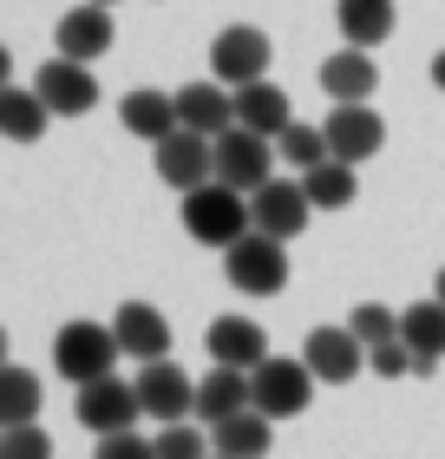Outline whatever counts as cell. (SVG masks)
I'll return each instance as SVG.
<instances>
[{"mask_svg": "<svg viewBox=\"0 0 445 459\" xmlns=\"http://www.w3.org/2000/svg\"><path fill=\"white\" fill-rule=\"evenodd\" d=\"M236 125L256 132V138H282L295 125V106H288V92L275 86V79H256V86L236 92Z\"/></svg>", "mask_w": 445, "mask_h": 459, "instance_id": "21", "label": "cell"}, {"mask_svg": "<svg viewBox=\"0 0 445 459\" xmlns=\"http://www.w3.org/2000/svg\"><path fill=\"white\" fill-rule=\"evenodd\" d=\"M275 164H282V152H275V138H256V132H223L217 138V184H229V191L256 197L262 184L275 178Z\"/></svg>", "mask_w": 445, "mask_h": 459, "instance_id": "4", "label": "cell"}, {"mask_svg": "<svg viewBox=\"0 0 445 459\" xmlns=\"http://www.w3.org/2000/svg\"><path fill=\"white\" fill-rule=\"evenodd\" d=\"M334 20H341V39L347 47H360V53H373L380 39H393V0H341L334 7Z\"/></svg>", "mask_w": 445, "mask_h": 459, "instance_id": "23", "label": "cell"}, {"mask_svg": "<svg viewBox=\"0 0 445 459\" xmlns=\"http://www.w3.org/2000/svg\"><path fill=\"white\" fill-rule=\"evenodd\" d=\"M184 230H190V243H203V249H236L249 230H256V211H249V197L229 191V184H203V191L184 197Z\"/></svg>", "mask_w": 445, "mask_h": 459, "instance_id": "1", "label": "cell"}, {"mask_svg": "<svg viewBox=\"0 0 445 459\" xmlns=\"http://www.w3.org/2000/svg\"><path fill=\"white\" fill-rule=\"evenodd\" d=\"M73 413H79V427H92V433H98V440H105V433H138V420H144L138 381H118V374H105V381L79 387Z\"/></svg>", "mask_w": 445, "mask_h": 459, "instance_id": "6", "label": "cell"}, {"mask_svg": "<svg viewBox=\"0 0 445 459\" xmlns=\"http://www.w3.org/2000/svg\"><path fill=\"white\" fill-rule=\"evenodd\" d=\"M328 144H334L341 164H367L380 144H387V118L373 106H334L328 112Z\"/></svg>", "mask_w": 445, "mask_h": 459, "instance_id": "16", "label": "cell"}, {"mask_svg": "<svg viewBox=\"0 0 445 459\" xmlns=\"http://www.w3.org/2000/svg\"><path fill=\"white\" fill-rule=\"evenodd\" d=\"M118 125L158 152V144L171 138V132H184V125H177V92H151V86L124 92V99H118Z\"/></svg>", "mask_w": 445, "mask_h": 459, "instance_id": "20", "label": "cell"}, {"mask_svg": "<svg viewBox=\"0 0 445 459\" xmlns=\"http://www.w3.org/2000/svg\"><path fill=\"white\" fill-rule=\"evenodd\" d=\"M223 276L243 289V296H282L288 289V243L249 230L236 249H223Z\"/></svg>", "mask_w": 445, "mask_h": 459, "instance_id": "3", "label": "cell"}, {"mask_svg": "<svg viewBox=\"0 0 445 459\" xmlns=\"http://www.w3.org/2000/svg\"><path fill=\"white\" fill-rule=\"evenodd\" d=\"M210 459H223V453H210Z\"/></svg>", "mask_w": 445, "mask_h": 459, "instance_id": "37", "label": "cell"}, {"mask_svg": "<svg viewBox=\"0 0 445 459\" xmlns=\"http://www.w3.org/2000/svg\"><path fill=\"white\" fill-rule=\"evenodd\" d=\"M47 99H39L33 86H7V92H0V132H7L13 144H33L39 132H47Z\"/></svg>", "mask_w": 445, "mask_h": 459, "instance_id": "26", "label": "cell"}, {"mask_svg": "<svg viewBox=\"0 0 445 459\" xmlns=\"http://www.w3.org/2000/svg\"><path fill=\"white\" fill-rule=\"evenodd\" d=\"M33 413H39V374L7 368L0 374V427H33Z\"/></svg>", "mask_w": 445, "mask_h": 459, "instance_id": "28", "label": "cell"}, {"mask_svg": "<svg viewBox=\"0 0 445 459\" xmlns=\"http://www.w3.org/2000/svg\"><path fill=\"white\" fill-rule=\"evenodd\" d=\"M347 328H354V335L367 342V348H380V342H399V316H393L387 302H360L354 316H347Z\"/></svg>", "mask_w": 445, "mask_h": 459, "instance_id": "29", "label": "cell"}, {"mask_svg": "<svg viewBox=\"0 0 445 459\" xmlns=\"http://www.w3.org/2000/svg\"><path fill=\"white\" fill-rule=\"evenodd\" d=\"M321 92L334 99V106H373V92H380V66L360 47H341V53H328L321 59Z\"/></svg>", "mask_w": 445, "mask_h": 459, "instance_id": "18", "label": "cell"}, {"mask_svg": "<svg viewBox=\"0 0 445 459\" xmlns=\"http://www.w3.org/2000/svg\"><path fill=\"white\" fill-rule=\"evenodd\" d=\"M256 381V413H269V420H295V413L308 407V394H314V374H308V361L302 354H269V361L249 374Z\"/></svg>", "mask_w": 445, "mask_h": 459, "instance_id": "7", "label": "cell"}, {"mask_svg": "<svg viewBox=\"0 0 445 459\" xmlns=\"http://www.w3.org/2000/svg\"><path fill=\"white\" fill-rule=\"evenodd\" d=\"M203 348H210V368L256 374L269 361V335H262V322H249V316H217V322L203 328Z\"/></svg>", "mask_w": 445, "mask_h": 459, "instance_id": "14", "label": "cell"}, {"mask_svg": "<svg viewBox=\"0 0 445 459\" xmlns=\"http://www.w3.org/2000/svg\"><path fill=\"white\" fill-rule=\"evenodd\" d=\"M158 459H210V440L203 427H158Z\"/></svg>", "mask_w": 445, "mask_h": 459, "instance_id": "30", "label": "cell"}, {"mask_svg": "<svg viewBox=\"0 0 445 459\" xmlns=\"http://www.w3.org/2000/svg\"><path fill=\"white\" fill-rule=\"evenodd\" d=\"M151 164H158V178L171 184L177 197H190V191H203V184H217V138L171 132V138L151 152Z\"/></svg>", "mask_w": 445, "mask_h": 459, "instance_id": "8", "label": "cell"}, {"mask_svg": "<svg viewBox=\"0 0 445 459\" xmlns=\"http://www.w3.org/2000/svg\"><path fill=\"white\" fill-rule=\"evenodd\" d=\"M269 33L262 27H223L217 39H210V79H223L229 92H243V86H256V79L269 73Z\"/></svg>", "mask_w": 445, "mask_h": 459, "instance_id": "5", "label": "cell"}, {"mask_svg": "<svg viewBox=\"0 0 445 459\" xmlns=\"http://www.w3.org/2000/svg\"><path fill=\"white\" fill-rule=\"evenodd\" d=\"M210 446H217L223 459H269L275 446V433H269V413H236V420H223V427H210Z\"/></svg>", "mask_w": 445, "mask_h": 459, "instance_id": "24", "label": "cell"}, {"mask_svg": "<svg viewBox=\"0 0 445 459\" xmlns=\"http://www.w3.org/2000/svg\"><path fill=\"white\" fill-rule=\"evenodd\" d=\"M367 374H380V381H399V374H419V361H413L406 342H380V348H367Z\"/></svg>", "mask_w": 445, "mask_h": 459, "instance_id": "31", "label": "cell"}, {"mask_svg": "<svg viewBox=\"0 0 445 459\" xmlns=\"http://www.w3.org/2000/svg\"><path fill=\"white\" fill-rule=\"evenodd\" d=\"M399 342L413 348V361L419 374H432L445 361V302H413V308H399Z\"/></svg>", "mask_w": 445, "mask_h": 459, "instance_id": "22", "label": "cell"}, {"mask_svg": "<svg viewBox=\"0 0 445 459\" xmlns=\"http://www.w3.org/2000/svg\"><path fill=\"white\" fill-rule=\"evenodd\" d=\"M302 191H308L314 211H347V204L360 197V164L328 158V164H314V171H302Z\"/></svg>", "mask_w": 445, "mask_h": 459, "instance_id": "25", "label": "cell"}, {"mask_svg": "<svg viewBox=\"0 0 445 459\" xmlns=\"http://www.w3.org/2000/svg\"><path fill=\"white\" fill-rule=\"evenodd\" d=\"M112 335H118V348L132 354L138 368L171 361V322H164V308H151V302H118Z\"/></svg>", "mask_w": 445, "mask_h": 459, "instance_id": "15", "label": "cell"}, {"mask_svg": "<svg viewBox=\"0 0 445 459\" xmlns=\"http://www.w3.org/2000/svg\"><path fill=\"white\" fill-rule=\"evenodd\" d=\"M92 7H118V0H92Z\"/></svg>", "mask_w": 445, "mask_h": 459, "instance_id": "36", "label": "cell"}, {"mask_svg": "<svg viewBox=\"0 0 445 459\" xmlns=\"http://www.w3.org/2000/svg\"><path fill=\"white\" fill-rule=\"evenodd\" d=\"M302 361H308L314 381L347 387L354 374H367V342H360L354 328H314V335L302 342Z\"/></svg>", "mask_w": 445, "mask_h": 459, "instance_id": "11", "label": "cell"}, {"mask_svg": "<svg viewBox=\"0 0 445 459\" xmlns=\"http://www.w3.org/2000/svg\"><path fill=\"white\" fill-rule=\"evenodd\" d=\"M249 211H256V230L262 237H275V243H295L308 230V217H314V204H308V191H302V178H269L256 197H249Z\"/></svg>", "mask_w": 445, "mask_h": 459, "instance_id": "10", "label": "cell"}, {"mask_svg": "<svg viewBox=\"0 0 445 459\" xmlns=\"http://www.w3.org/2000/svg\"><path fill=\"white\" fill-rule=\"evenodd\" d=\"M432 86L445 92V47H439V59H432Z\"/></svg>", "mask_w": 445, "mask_h": 459, "instance_id": "34", "label": "cell"}, {"mask_svg": "<svg viewBox=\"0 0 445 459\" xmlns=\"http://www.w3.org/2000/svg\"><path fill=\"white\" fill-rule=\"evenodd\" d=\"M275 152H282V164H295V171H314V164L334 158V144H328V125H302L295 118L288 132L275 138Z\"/></svg>", "mask_w": 445, "mask_h": 459, "instance_id": "27", "label": "cell"}, {"mask_svg": "<svg viewBox=\"0 0 445 459\" xmlns=\"http://www.w3.org/2000/svg\"><path fill=\"white\" fill-rule=\"evenodd\" d=\"M177 125L197 132V138L236 132V92L223 79H190V86H177Z\"/></svg>", "mask_w": 445, "mask_h": 459, "instance_id": "12", "label": "cell"}, {"mask_svg": "<svg viewBox=\"0 0 445 459\" xmlns=\"http://www.w3.org/2000/svg\"><path fill=\"white\" fill-rule=\"evenodd\" d=\"M0 459H53V440L39 427H0Z\"/></svg>", "mask_w": 445, "mask_h": 459, "instance_id": "32", "label": "cell"}, {"mask_svg": "<svg viewBox=\"0 0 445 459\" xmlns=\"http://www.w3.org/2000/svg\"><path fill=\"white\" fill-rule=\"evenodd\" d=\"M249 407H256V381H249L243 368H210L197 381V420L203 427H223V420H236Z\"/></svg>", "mask_w": 445, "mask_h": 459, "instance_id": "19", "label": "cell"}, {"mask_svg": "<svg viewBox=\"0 0 445 459\" xmlns=\"http://www.w3.org/2000/svg\"><path fill=\"white\" fill-rule=\"evenodd\" d=\"M59 59H79V66H92V59H105L112 53V39H118V27H112V7H73L66 20H59Z\"/></svg>", "mask_w": 445, "mask_h": 459, "instance_id": "17", "label": "cell"}, {"mask_svg": "<svg viewBox=\"0 0 445 459\" xmlns=\"http://www.w3.org/2000/svg\"><path fill=\"white\" fill-rule=\"evenodd\" d=\"M33 92L47 99L53 118H86L98 106V79H92V66H79V59H47L39 79H33Z\"/></svg>", "mask_w": 445, "mask_h": 459, "instance_id": "13", "label": "cell"}, {"mask_svg": "<svg viewBox=\"0 0 445 459\" xmlns=\"http://www.w3.org/2000/svg\"><path fill=\"white\" fill-rule=\"evenodd\" d=\"M138 401H144V420L184 427L190 413H197V381H190L177 361H151V368H138Z\"/></svg>", "mask_w": 445, "mask_h": 459, "instance_id": "9", "label": "cell"}, {"mask_svg": "<svg viewBox=\"0 0 445 459\" xmlns=\"http://www.w3.org/2000/svg\"><path fill=\"white\" fill-rule=\"evenodd\" d=\"M118 335H112V322H66L53 335V368L66 374L73 387H92L105 381V374H118Z\"/></svg>", "mask_w": 445, "mask_h": 459, "instance_id": "2", "label": "cell"}, {"mask_svg": "<svg viewBox=\"0 0 445 459\" xmlns=\"http://www.w3.org/2000/svg\"><path fill=\"white\" fill-rule=\"evenodd\" d=\"M439 302H445V269H439Z\"/></svg>", "mask_w": 445, "mask_h": 459, "instance_id": "35", "label": "cell"}, {"mask_svg": "<svg viewBox=\"0 0 445 459\" xmlns=\"http://www.w3.org/2000/svg\"><path fill=\"white\" fill-rule=\"evenodd\" d=\"M92 459H158V440H144V433H105L92 446Z\"/></svg>", "mask_w": 445, "mask_h": 459, "instance_id": "33", "label": "cell"}]
</instances>
